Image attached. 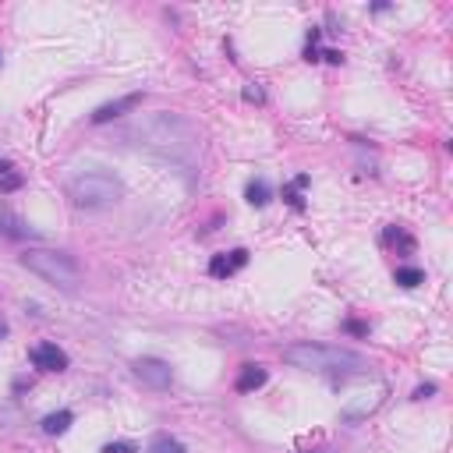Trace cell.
Instances as JSON below:
<instances>
[{
    "label": "cell",
    "instance_id": "8fae6325",
    "mask_svg": "<svg viewBox=\"0 0 453 453\" xmlns=\"http://www.w3.org/2000/svg\"><path fill=\"white\" fill-rule=\"evenodd\" d=\"M21 188H25V174H21L14 163L0 160V195H14V191H21Z\"/></svg>",
    "mask_w": 453,
    "mask_h": 453
},
{
    "label": "cell",
    "instance_id": "ffe728a7",
    "mask_svg": "<svg viewBox=\"0 0 453 453\" xmlns=\"http://www.w3.org/2000/svg\"><path fill=\"white\" fill-rule=\"evenodd\" d=\"M103 453H138V450H135V443H106Z\"/></svg>",
    "mask_w": 453,
    "mask_h": 453
},
{
    "label": "cell",
    "instance_id": "44dd1931",
    "mask_svg": "<svg viewBox=\"0 0 453 453\" xmlns=\"http://www.w3.org/2000/svg\"><path fill=\"white\" fill-rule=\"evenodd\" d=\"M432 393H436V386H432V383H425V386H418V390H415V401H425V397H432Z\"/></svg>",
    "mask_w": 453,
    "mask_h": 453
},
{
    "label": "cell",
    "instance_id": "52a82bcc",
    "mask_svg": "<svg viewBox=\"0 0 453 453\" xmlns=\"http://www.w3.org/2000/svg\"><path fill=\"white\" fill-rule=\"evenodd\" d=\"M138 103H142V92H128V96H121V99H110V103L96 106V113H92L89 121H92V124H110V121L124 117L128 110H135Z\"/></svg>",
    "mask_w": 453,
    "mask_h": 453
},
{
    "label": "cell",
    "instance_id": "7a4b0ae2",
    "mask_svg": "<svg viewBox=\"0 0 453 453\" xmlns=\"http://www.w3.org/2000/svg\"><path fill=\"white\" fill-rule=\"evenodd\" d=\"M284 362L294 365V369H305V372H330V376H365L369 372V362L354 351H344V347H326V344H312V340H301V344H291L284 351Z\"/></svg>",
    "mask_w": 453,
    "mask_h": 453
},
{
    "label": "cell",
    "instance_id": "d4e9b609",
    "mask_svg": "<svg viewBox=\"0 0 453 453\" xmlns=\"http://www.w3.org/2000/svg\"><path fill=\"white\" fill-rule=\"evenodd\" d=\"M308 453H333V450H308Z\"/></svg>",
    "mask_w": 453,
    "mask_h": 453
},
{
    "label": "cell",
    "instance_id": "9a60e30c",
    "mask_svg": "<svg viewBox=\"0 0 453 453\" xmlns=\"http://www.w3.org/2000/svg\"><path fill=\"white\" fill-rule=\"evenodd\" d=\"M269 184L262 181V177H255V181H248V188H245V198H248V206H266L269 202Z\"/></svg>",
    "mask_w": 453,
    "mask_h": 453
},
{
    "label": "cell",
    "instance_id": "e0dca14e",
    "mask_svg": "<svg viewBox=\"0 0 453 453\" xmlns=\"http://www.w3.org/2000/svg\"><path fill=\"white\" fill-rule=\"evenodd\" d=\"M393 280H397L401 287H408V291H411V287H418V284H425V273H422L418 266H401V269L393 273Z\"/></svg>",
    "mask_w": 453,
    "mask_h": 453
},
{
    "label": "cell",
    "instance_id": "6da1fadb",
    "mask_svg": "<svg viewBox=\"0 0 453 453\" xmlns=\"http://www.w3.org/2000/svg\"><path fill=\"white\" fill-rule=\"evenodd\" d=\"M135 138H142L138 142L142 149H149L152 156H160L181 170H191L198 160V128L177 113H156V117L135 124Z\"/></svg>",
    "mask_w": 453,
    "mask_h": 453
},
{
    "label": "cell",
    "instance_id": "4fadbf2b",
    "mask_svg": "<svg viewBox=\"0 0 453 453\" xmlns=\"http://www.w3.org/2000/svg\"><path fill=\"white\" fill-rule=\"evenodd\" d=\"M383 241H386V245H393V248H401L404 255H415V237H411L404 227H397V223L383 230Z\"/></svg>",
    "mask_w": 453,
    "mask_h": 453
},
{
    "label": "cell",
    "instance_id": "3957f363",
    "mask_svg": "<svg viewBox=\"0 0 453 453\" xmlns=\"http://www.w3.org/2000/svg\"><path fill=\"white\" fill-rule=\"evenodd\" d=\"M121 195H124V184L110 170H85V174H78V177L67 181V198L78 209H106Z\"/></svg>",
    "mask_w": 453,
    "mask_h": 453
},
{
    "label": "cell",
    "instance_id": "cb8c5ba5",
    "mask_svg": "<svg viewBox=\"0 0 453 453\" xmlns=\"http://www.w3.org/2000/svg\"><path fill=\"white\" fill-rule=\"evenodd\" d=\"M4 337H7V323H0V340H4Z\"/></svg>",
    "mask_w": 453,
    "mask_h": 453
},
{
    "label": "cell",
    "instance_id": "5bb4252c",
    "mask_svg": "<svg viewBox=\"0 0 453 453\" xmlns=\"http://www.w3.org/2000/svg\"><path fill=\"white\" fill-rule=\"evenodd\" d=\"M308 181H312V177H308V174H301V177H294V181H291V184L284 188V202H287V206H294L298 213L305 209V198H301V188H308Z\"/></svg>",
    "mask_w": 453,
    "mask_h": 453
},
{
    "label": "cell",
    "instance_id": "7c38bea8",
    "mask_svg": "<svg viewBox=\"0 0 453 453\" xmlns=\"http://www.w3.org/2000/svg\"><path fill=\"white\" fill-rule=\"evenodd\" d=\"M39 425H43V432H46V436H64V432L74 425V415L64 408V411H53V415H46Z\"/></svg>",
    "mask_w": 453,
    "mask_h": 453
},
{
    "label": "cell",
    "instance_id": "277c9868",
    "mask_svg": "<svg viewBox=\"0 0 453 453\" xmlns=\"http://www.w3.org/2000/svg\"><path fill=\"white\" fill-rule=\"evenodd\" d=\"M28 273H35L39 280L60 287V291H74L82 284V269L78 262L67 255V252H53V248H28L21 259H18Z\"/></svg>",
    "mask_w": 453,
    "mask_h": 453
},
{
    "label": "cell",
    "instance_id": "d6986e66",
    "mask_svg": "<svg viewBox=\"0 0 453 453\" xmlns=\"http://www.w3.org/2000/svg\"><path fill=\"white\" fill-rule=\"evenodd\" d=\"M245 99H248V103H262V89H259V82H248V85H245Z\"/></svg>",
    "mask_w": 453,
    "mask_h": 453
},
{
    "label": "cell",
    "instance_id": "2e32d148",
    "mask_svg": "<svg viewBox=\"0 0 453 453\" xmlns=\"http://www.w3.org/2000/svg\"><path fill=\"white\" fill-rule=\"evenodd\" d=\"M149 453H188V450H184L181 440H174V436H167V432H156L152 443H149Z\"/></svg>",
    "mask_w": 453,
    "mask_h": 453
},
{
    "label": "cell",
    "instance_id": "603a6c76",
    "mask_svg": "<svg viewBox=\"0 0 453 453\" xmlns=\"http://www.w3.org/2000/svg\"><path fill=\"white\" fill-rule=\"evenodd\" d=\"M305 60H323V53L315 46H305Z\"/></svg>",
    "mask_w": 453,
    "mask_h": 453
},
{
    "label": "cell",
    "instance_id": "5b68a950",
    "mask_svg": "<svg viewBox=\"0 0 453 453\" xmlns=\"http://www.w3.org/2000/svg\"><path fill=\"white\" fill-rule=\"evenodd\" d=\"M135 376L149 390H170V383H174V369L163 358H138L135 362Z\"/></svg>",
    "mask_w": 453,
    "mask_h": 453
},
{
    "label": "cell",
    "instance_id": "7402d4cb",
    "mask_svg": "<svg viewBox=\"0 0 453 453\" xmlns=\"http://www.w3.org/2000/svg\"><path fill=\"white\" fill-rule=\"evenodd\" d=\"M323 60H330V64H340V60H344V53H340V50H326V53H323Z\"/></svg>",
    "mask_w": 453,
    "mask_h": 453
},
{
    "label": "cell",
    "instance_id": "9c48e42d",
    "mask_svg": "<svg viewBox=\"0 0 453 453\" xmlns=\"http://www.w3.org/2000/svg\"><path fill=\"white\" fill-rule=\"evenodd\" d=\"M266 379H269V372L262 369V365H255V362H248V365H241V376H237V393H252V390H259V386H266Z\"/></svg>",
    "mask_w": 453,
    "mask_h": 453
},
{
    "label": "cell",
    "instance_id": "ba28073f",
    "mask_svg": "<svg viewBox=\"0 0 453 453\" xmlns=\"http://www.w3.org/2000/svg\"><path fill=\"white\" fill-rule=\"evenodd\" d=\"M248 266V252L245 248H234V252H220V255H213L209 259V273L216 276V280H227V276H234L237 269H245Z\"/></svg>",
    "mask_w": 453,
    "mask_h": 453
},
{
    "label": "cell",
    "instance_id": "ac0fdd59",
    "mask_svg": "<svg viewBox=\"0 0 453 453\" xmlns=\"http://www.w3.org/2000/svg\"><path fill=\"white\" fill-rule=\"evenodd\" d=\"M344 330H347V333H354V337H369V323H358V319H347V323H344Z\"/></svg>",
    "mask_w": 453,
    "mask_h": 453
},
{
    "label": "cell",
    "instance_id": "30bf717a",
    "mask_svg": "<svg viewBox=\"0 0 453 453\" xmlns=\"http://www.w3.org/2000/svg\"><path fill=\"white\" fill-rule=\"evenodd\" d=\"M0 234H4V237H11V241L35 237V230H32V227H25V220H18V216H14V213H7V209H0Z\"/></svg>",
    "mask_w": 453,
    "mask_h": 453
},
{
    "label": "cell",
    "instance_id": "8992f818",
    "mask_svg": "<svg viewBox=\"0 0 453 453\" xmlns=\"http://www.w3.org/2000/svg\"><path fill=\"white\" fill-rule=\"evenodd\" d=\"M28 358H32V365L43 369V372H64V369H67V354H64L57 344H50V340L35 344V347L28 351Z\"/></svg>",
    "mask_w": 453,
    "mask_h": 453
}]
</instances>
